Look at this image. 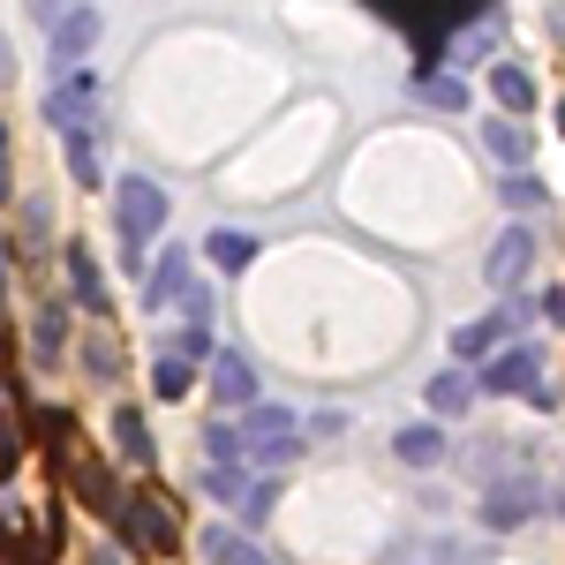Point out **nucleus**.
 Instances as JSON below:
<instances>
[{"label":"nucleus","instance_id":"nucleus-37","mask_svg":"<svg viewBox=\"0 0 565 565\" xmlns=\"http://www.w3.org/2000/svg\"><path fill=\"white\" fill-rule=\"evenodd\" d=\"M0 287H8V242H0Z\"/></svg>","mask_w":565,"mask_h":565},{"label":"nucleus","instance_id":"nucleus-17","mask_svg":"<svg viewBox=\"0 0 565 565\" xmlns=\"http://www.w3.org/2000/svg\"><path fill=\"white\" fill-rule=\"evenodd\" d=\"M181 287H189V257H181V249H167V257H159V271H151V287H143V309H167Z\"/></svg>","mask_w":565,"mask_h":565},{"label":"nucleus","instance_id":"nucleus-1","mask_svg":"<svg viewBox=\"0 0 565 565\" xmlns=\"http://www.w3.org/2000/svg\"><path fill=\"white\" fill-rule=\"evenodd\" d=\"M377 15H385L392 31H407V39H415V53H423V76H430L437 53L452 45V31H468L482 8H468V0H460V8H415V0H392V8H377Z\"/></svg>","mask_w":565,"mask_h":565},{"label":"nucleus","instance_id":"nucleus-16","mask_svg":"<svg viewBox=\"0 0 565 565\" xmlns=\"http://www.w3.org/2000/svg\"><path fill=\"white\" fill-rule=\"evenodd\" d=\"M482 143H490V159H505L513 174H527V151H535V136H527L521 121H490V129H482Z\"/></svg>","mask_w":565,"mask_h":565},{"label":"nucleus","instance_id":"nucleus-21","mask_svg":"<svg viewBox=\"0 0 565 565\" xmlns=\"http://www.w3.org/2000/svg\"><path fill=\"white\" fill-rule=\"evenodd\" d=\"M31 340H39V362H61V340H68V309L45 302L39 317H31Z\"/></svg>","mask_w":565,"mask_h":565},{"label":"nucleus","instance_id":"nucleus-3","mask_svg":"<svg viewBox=\"0 0 565 565\" xmlns=\"http://www.w3.org/2000/svg\"><path fill=\"white\" fill-rule=\"evenodd\" d=\"M106 521H114V535H121V543H136L143 558H174V543H181V535H174V513H167L151 490L114 498V513H106Z\"/></svg>","mask_w":565,"mask_h":565},{"label":"nucleus","instance_id":"nucleus-34","mask_svg":"<svg viewBox=\"0 0 565 565\" xmlns=\"http://www.w3.org/2000/svg\"><path fill=\"white\" fill-rule=\"evenodd\" d=\"M15 189H8V121H0V204H8Z\"/></svg>","mask_w":565,"mask_h":565},{"label":"nucleus","instance_id":"nucleus-38","mask_svg":"<svg viewBox=\"0 0 565 565\" xmlns=\"http://www.w3.org/2000/svg\"><path fill=\"white\" fill-rule=\"evenodd\" d=\"M90 565H121V558H114V551H98V558H90Z\"/></svg>","mask_w":565,"mask_h":565},{"label":"nucleus","instance_id":"nucleus-10","mask_svg":"<svg viewBox=\"0 0 565 565\" xmlns=\"http://www.w3.org/2000/svg\"><path fill=\"white\" fill-rule=\"evenodd\" d=\"M114 452H121L129 468H151V460H159V437H151V423H143L136 407H114Z\"/></svg>","mask_w":565,"mask_h":565},{"label":"nucleus","instance_id":"nucleus-12","mask_svg":"<svg viewBox=\"0 0 565 565\" xmlns=\"http://www.w3.org/2000/svg\"><path fill=\"white\" fill-rule=\"evenodd\" d=\"M527 309H505V317H482V324H460V332H452V354H460V362H482V354L498 348V332H505V324H521Z\"/></svg>","mask_w":565,"mask_h":565},{"label":"nucleus","instance_id":"nucleus-5","mask_svg":"<svg viewBox=\"0 0 565 565\" xmlns=\"http://www.w3.org/2000/svg\"><path fill=\"white\" fill-rule=\"evenodd\" d=\"M90 98H98V76H90V68H68V76L53 84V98H45V121L61 136H90Z\"/></svg>","mask_w":565,"mask_h":565},{"label":"nucleus","instance_id":"nucleus-6","mask_svg":"<svg viewBox=\"0 0 565 565\" xmlns=\"http://www.w3.org/2000/svg\"><path fill=\"white\" fill-rule=\"evenodd\" d=\"M527 264H535V234H527V226H505V234H498V249L482 257V271H490V287H521Z\"/></svg>","mask_w":565,"mask_h":565},{"label":"nucleus","instance_id":"nucleus-28","mask_svg":"<svg viewBox=\"0 0 565 565\" xmlns=\"http://www.w3.org/2000/svg\"><path fill=\"white\" fill-rule=\"evenodd\" d=\"M498 196H505L513 212H535V204H543V181H535V174H513L505 189H498Z\"/></svg>","mask_w":565,"mask_h":565},{"label":"nucleus","instance_id":"nucleus-31","mask_svg":"<svg viewBox=\"0 0 565 565\" xmlns=\"http://www.w3.org/2000/svg\"><path fill=\"white\" fill-rule=\"evenodd\" d=\"M204 498L234 505V498H242V476H234V468H204Z\"/></svg>","mask_w":565,"mask_h":565},{"label":"nucleus","instance_id":"nucleus-35","mask_svg":"<svg viewBox=\"0 0 565 565\" xmlns=\"http://www.w3.org/2000/svg\"><path fill=\"white\" fill-rule=\"evenodd\" d=\"M0 565H15V527H8V513H0Z\"/></svg>","mask_w":565,"mask_h":565},{"label":"nucleus","instance_id":"nucleus-36","mask_svg":"<svg viewBox=\"0 0 565 565\" xmlns=\"http://www.w3.org/2000/svg\"><path fill=\"white\" fill-rule=\"evenodd\" d=\"M543 309H551V317L565 324V287H551V295H543Z\"/></svg>","mask_w":565,"mask_h":565},{"label":"nucleus","instance_id":"nucleus-9","mask_svg":"<svg viewBox=\"0 0 565 565\" xmlns=\"http://www.w3.org/2000/svg\"><path fill=\"white\" fill-rule=\"evenodd\" d=\"M61 271H68V287H76V309H90V317H106V271H98V257H90L84 242H68V257H61Z\"/></svg>","mask_w":565,"mask_h":565},{"label":"nucleus","instance_id":"nucleus-32","mask_svg":"<svg viewBox=\"0 0 565 565\" xmlns=\"http://www.w3.org/2000/svg\"><path fill=\"white\" fill-rule=\"evenodd\" d=\"M271 505H279V482H257V490H242V513H249V521H271Z\"/></svg>","mask_w":565,"mask_h":565},{"label":"nucleus","instance_id":"nucleus-19","mask_svg":"<svg viewBox=\"0 0 565 565\" xmlns=\"http://www.w3.org/2000/svg\"><path fill=\"white\" fill-rule=\"evenodd\" d=\"M204 249H212V264H218V271H242V264L257 257L264 242H257V234H242V226H218V234L204 242Z\"/></svg>","mask_w":565,"mask_h":565},{"label":"nucleus","instance_id":"nucleus-15","mask_svg":"<svg viewBox=\"0 0 565 565\" xmlns=\"http://www.w3.org/2000/svg\"><path fill=\"white\" fill-rule=\"evenodd\" d=\"M490 98H498V106H505V114L521 121L527 106H535V84H527V68H513V61H498V68H490Z\"/></svg>","mask_w":565,"mask_h":565},{"label":"nucleus","instance_id":"nucleus-29","mask_svg":"<svg viewBox=\"0 0 565 565\" xmlns=\"http://www.w3.org/2000/svg\"><path fill=\"white\" fill-rule=\"evenodd\" d=\"M423 98H430V106H445V114H452V106H468V90L452 84V76H437V68L423 76Z\"/></svg>","mask_w":565,"mask_h":565},{"label":"nucleus","instance_id":"nucleus-25","mask_svg":"<svg viewBox=\"0 0 565 565\" xmlns=\"http://www.w3.org/2000/svg\"><path fill=\"white\" fill-rule=\"evenodd\" d=\"M39 430H45V445H53V460L68 468V430H76V423H68V407H39Z\"/></svg>","mask_w":565,"mask_h":565},{"label":"nucleus","instance_id":"nucleus-14","mask_svg":"<svg viewBox=\"0 0 565 565\" xmlns=\"http://www.w3.org/2000/svg\"><path fill=\"white\" fill-rule=\"evenodd\" d=\"M53 23V61H76L90 39H98V15L90 8H76V15H45Z\"/></svg>","mask_w":565,"mask_h":565},{"label":"nucleus","instance_id":"nucleus-2","mask_svg":"<svg viewBox=\"0 0 565 565\" xmlns=\"http://www.w3.org/2000/svg\"><path fill=\"white\" fill-rule=\"evenodd\" d=\"M159 226H167V189H159V181H143V174H129L121 189H114V234H121L129 264L159 242Z\"/></svg>","mask_w":565,"mask_h":565},{"label":"nucleus","instance_id":"nucleus-33","mask_svg":"<svg viewBox=\"0 0 565 565\" xmlns=\"http://www.w3.org/2000/svg\"><path fill=\"white\" fill-rule=\"evenodd\" d=\"M0 370L15 377V332H8V324H0Z\"/></svg>","mask_w":565,"mask_h":565},{"label":"nucleus","instance_id":"nucleus-18","mask_svg":"<svg viewBox=\"0 0 565 565\" xmlns=\"http://www.w3.org/2000/svg\"><path fill=\"white\" fill-rule=\"evenodd\" d=\"M204 558H212V565H271L257 543H242L234 527H204Z\"/></svg>","mask_w":565,"mask_h":565},{"label":"nucleus","instance_id":"nucleus-8","mask_svg":"<svg viewBox=\"0 0 565 565\" xmlns=\"http://www.w3.org/2000/svg\"><path fill=\"white\" fill-rule=\"evenodd\" d=\"M535 370H543V354H535V348H505V354L482 362V392H535V385H543Z\"/></svg>","mask_w":565,"mask_h":565},{"label":"nucleus","instance_id":"nucleus-26","mask_svg":"<svg viewBox=\"0 0 565 565\" xmlns=\"http://www.w3.org/2000/svg\"><path fill=\"white\" fill-rule=\"evenodd\" d=\"M151 385H159V399H189V370H181L174 354H159L151 362Z\"/></svg>","mask_w":565,"mask_h":565},{"label":"nucleus","instance_id":"nucleus-20","mask_svg":"<svg viewBox=\"0 0 565 565\" xmlns=\"http://www.w3.org/2000/svg\"><path fill=\"white\" fill-rule=\"evenodd\" d=\"M392 452H399L407 468H430L437 452H445V430H430V423H415V430H399V437H392Z\"/></svg>","mask_w":565,"mask_h":565},{"label":"nucleus","instance_id":"nucleus-24","mask_svg":"<svg viewBox=\"0 0 565 565\" xmlns=\"http://www.w3.org/2000/svg\"><path fill=\"white\" fill-rule=\"evenodd\" d=\"M204 452H212V468H234V452H242V423H204Z\"/></svg>","mask_w":565,"mask_h":565},{"label":"nucleus","instance_id":"nucleus-7","mask_svg":"<svg viewBox=\"0 0 565 565\" xmlns=\"http://www.w3.org/2000/svg\"><path fill=\"white\" fill-rule=\"evenodd\" d=\"M212 399L218 407H257V370H249V354H234V348L212 354Z\"/></svg>","mask_w":565,"mask_h":565},{"label":"nucleus","instance_id":"nucleus-4","mask_svg":"<svg viewBox=\"0 0 565 565\" xmlns=\"http://www.w3.org/2000/svg\"><path fill=\"white\" fill-rule=\"evenodd\" d=\"M242 452L264 460V468H287V460L302 452L295 415H287V407H271V399H257V407H249V423H242Z\"/></svg>","mask_w":565,"mask_h":565},{"label":"nucleus","instance_id":"nucleus-13","mask_svg":"<svg viewBox=\"0 0 565 565\" xmlns=\"http://www.w3.org/2000/svg\"><path fill=\"white\" fill-rule=\"evenodd\" d=\"M68 476H76V498H84L90 513H114L121 490H114V468L106 460H68Z\"/></svg>","mask_w":565,"mask_h":565},{"label":"nucleus","instance_id":"nucleus-30","mask_svg":"<svg viewBox=\"0 0 565 565\" xmlns=\"http://www.w3.org/2000/svg\"><path fill=\"white\" fill-rule=\"evenodd\" d=\"M68 167H76L84 189H98V151H90V136H68Z\"/></svg>","mask_w":565,"mask_h":565},{"label":"nucleus","instance_id":"nucleus-22","mask_svg":"<svg viewBox=\"0 0 565 565\" xmlns=\"http://www.w3.org/2000/svg\"><path fill=\"white\" fill-rule=\"evenodd\" d=\"M468 399H476V385H468L460 370H437L430 377V415H460Z\"/></svg>","mask_w":565,"mask_h":565},{"label":"nucleus","instance_id":"nucleus-23","mask_svg":"<svg viewBox=\"0 0 565 565\" xmlns=\"http://www.w3.org/2000/svg\"><path fill=\"white\" fill-rule=\"evenodd\" d=\"M84 370L98 377V385H114V377H121V354H114L106 332H90V340H84Z\"/></svg>","mask_w":565,"mask_h":565},{"label":"nucleus","instance_id":"nucleus-11","mask_svg":"<svg viewBox=\"0 0 565 565\" xmlns=\"http://www.w3.org/2000/svg\"><path fill=\"white\" fill-rule=\"evenodd\" d=\"M535 505H543V498H535V482H505V490H490V498H482V521H490V527H513V521H527Z\"/></svg>","mask_w":565,"mask_h":565},{"label":"nucleus","instance_id":"nucleus-27","mask_svg":"<svg viewBox=\"0 0 565 565\" xmlns=\"http://www.w3.org/2000/svg\"><path fill=\"white\" fill-rule=\"evenodd\" d=\"M167 354H174V362H181V370H189V362H212V332H204V324H189V332H181V340H174V348H167Z\"/></svg>","mask_w":565,"mask_h":565}]
</instances>
